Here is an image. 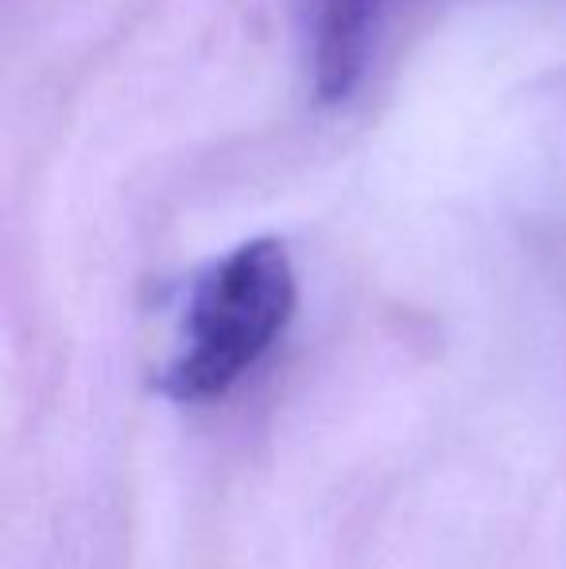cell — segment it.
<instances>
[{"label": "cell", "mask_w": 566, "mask_h": 569, "mask_svg": "<svg viewBox=\"0 0 566 569\" xmlns=\"http://www.w3.org/2000/svg\"><path fill=\"white\" fill-rule=\"evenodd\" d=\"M295 315V268L280 240L237 244L195 276L182 302L179 338L159 372V396L214 403L280 341Z\"/></svg>", "instance_id": "1"}, {"label": "cell", "mask_w": 566, "mask_h": 569, "mask_svg": "<svg viewBox=\"0 0 566 569\" xmlns=\"http://www.w3.org/2000/svg\"><path fill=\"white\" fill-rule=\"evenodd\" d=\"M373 12H377V0H307L310 62H315V90L322 101L349 98L361 82Z\"/></svg>", "instance_id": "2"}]
</instances>
